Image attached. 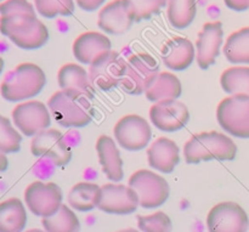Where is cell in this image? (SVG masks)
Returning a JSON list of instances; mask_svg holds the SVG:
<instances>
[{
	"instance_id": "obj_1",
	"label": "cell",
	"mask_w": 249,
	"mask_h": 232,
	"mask_svg": "<svg viewBox=\"0 0 249 232\" xmlns=\"http://www.w3.org/2000/svg\"><path fill=\"white\" fill-rule=\"evenodd\" d=\"M237 155V146L232 139L219 131L195 134L184 145V157L189 164L207 161H232Z\"/></svg>"
},
{
	"instance_id": "obj_2",
	"label": "cell",
	"mask_w": 249,
	"mask_h": 232,
	"mask_svg": "<svg viewBox=\"0 0 249 232\" xmlns=\"http://www.w3.org/2000/svg\"><path fill=\"white\" fill-rule=\"evenodd\" d=\"M0 33L23 50H36L48 43L49 31L36 14L0 16Z\"/></svg>"
},
{
	"instance_id": "obj_3",
	"label": "cell",
	"mask_w": 249,
	"mask_h": 232,
	"mask_svg": "<svg viewBox=\"0 0 249 232\" xmlns=\"http://www.w3.org/2000/svg\"><path fill=\"white\" fill-rule=\"evenodd\" d=\"M45 84V72L38 65L19 63L6 73L0 84V94L2 99L10 102L27 101L38 96Z\"/></svg>"
},
{
	"instance_id": "obj_4",
	"label": "cell",
	"mask_w": 249,
	"mask_h": 232,
	"mask_svg": "<svg viewBox=\"0 0 249 232\" xmlns=\"http://www.w3.org/2000/svg\"><path fill=\"white\" fill-rule=\"evenodd\" d=\"M48 107L51 117L63 128H84L92 121L94 116L90 99L61 89L51 95Z\"/></svg>"
},
{
	"instance_id": "obj_5",
	"label": "cell",
	"mask_w": 249,
	"mask_h": 232,
	"mask_svg": "<svg viewBox=\"0 0 249 232\" xmlns=\"http://www.w3.org/2000/svg\"><path fill=\"white\" fill-rule=\"evenodd\" d=\"M160 73V65L152 55L134 54L125 61V72L121 87L126 94L141 95L151 87Z\"/></svg>"
},
{
	"instance_id": "obj_6",
	"label": "cell",
	"mask_w": 249,
	"mask_h": 232,
	"mask_svg": "<svg viewBox=\"0 0 249 232\" xmlns=\"http://www.w3.org/2000/svg\"><path fill=\"white\" fill-rule=\"evenodd\" d=\"M216 121L229 135L249 139V95H230L221 100Z\"/></svg>"
},
{
	"instance_id": "obj_7",
	"label": "cell",
	"mask_w": 249,
	"mask_h": 232,
	"mask_svg": "<svg viewBox=\"0 0 249 232\" xmlns=\"http://www.w3.org/2000/svg\"><path fill=\"white\" fill-rule=\"evenodd\" d=\"M129 186L136 192L142 208L153 209L167 202L170 189L168 181L157 173L148 169H139L129 178Z\"/></svg>"
},
{
	"instance_id": "obj_8",
	"label": "cell",
	"mask_w": 249,
	"mask_h": 232,
	"mask_svg": "<svg viewBox=\"0 0 249 232\" xmlns=\"http://www.w3.org/2000/svg\"><path fill=\"white\" fill-rule=\"evenodd\" d=\"M125 58L114 50L104 51L89 65V75L96 89L108 91L121 85L125 72Z\"/></svg>"
},
{
	"instance_id": "obj_9",
	"label": "cell",
	"mask_w": 249,
	"mask_h": 232,
	"mask_svg": "<svg viewBox=\"0 0 249 232\" xmlns=\"http://www.w3.org/2000/svg\"><path fill=\"white\" fill-rule=\"evenodd\" d=\"M31 152L36 157L49 161L56 167H65L72 160V148L65 135L53 128L45 129L33 136Z\"/></svg>"
},
{
	"instance_id": "obj_10",
	"label": "cell",
	"mask_w": 249,
	"mask_h": 232,
	"mask_svg": "<svg viewBox=\"0 0 249 232\" xmlns=\"http://www.w3.org/2000/svg\"><path fill=\"white\" fill-rule=\"evenodd\" d=\"M113 135L122 148L134 152L148 146L152 138V129L143 117L126 114L114 124Z\"/></svg>"
},
{
	"instance_id": "obj_11",
	"label": "cell",
	"mask_w": 249,
	"mask_h": 232,
	"mask_svg": "<svg viewBox=\"0 0 249 232\" xmlns=\"http://www.w3.org/2000/svg\"><path fill=\"white\" fill-rule=\"evenodd\" d=\"M62 191L55 182L34 181L24 191V202L29 211L40 218L57 213L62 206Z\"/></svg>"
},
{
	"instance_id": "obj_12",
	"label": "cell",
	"mask_w": 249,
	"mask_h": 232,
	"mask_svg": "<svg viewBox=\"0 0 249 232\" xmlns=\"http://www.w3.org/2000/svg\"><path fill=\"white\" fill-rule=\"evenodd\" d=\"M15 126L24 136H36L40 131L50 128L51 113L48 105L36 100H27L12 109Z\"/></svg>"
},
{
	"instance_id": "obj_13",
	"label": "cell",
	"mask_w": 249,
	"mask_h": 232,
	"mask_svg": "<svg viewBox=\"0 0 249 232\" xmlns=\"http://www.w3.org/2000/svg\"><path fill=\"white\" fill-rule=\"evenodd\" d=\"M209 232H247L249 218L245 209L235 202H221L207 215Z\"/></svg>"
},
{
	"instance_id": "obj_14",
	"label": "cell",
	"mask_w": 249,
	"mask_h": 232,
	"mask_svg": "<svg viewBox=\"0 0 249 232\" xmlns=\"http://www.w3.org/2000/svg\"><path fill=\"white\" fill-rule=\"evenodd\" d=\"M140 206L136 192L126 185L109 182L101 186V198L97 208L112 215H129Z\"/></svg>"
},
{
	"instance_id": "obj_15",
	"label": "cell",
	"mask_w": 249,
	"mask_h": 232,
	"mask_svg": "<svg viewBox=\"0 0 249 232\" xmlns=\"http://www.w3.org/2000/svg\"><path fill=\"white\" fill-rule=\"evenodd\" d=\"M150 121L158 130L174 133L186 126L190 112L186 105L179 100H163L151 106Z\"/></svg>"
},
{
	"instance_id": "obj_16",
	"label": "cell",
	"mask_w": 249,
	"mask_h": 232,
	"mask_svg": "<svg viewBox=\"0 0 249 232\" xmlns=\"http://www.w3.org/2000/svg\"><path fill=\"white\" fill-rule=\"evenodd\" d=\"M224 39L223 23L220 21L203 24L196 40V61L202 70H208L214 65L220 54Z\"/></svg>"
},
{
	"instance_id": "obj_17",
	"label": "cell",
	"mask_w": 249,
	"mask_h": 232,
	"mask_svg": "<svg viewBox=\"0 0 249 232\" xmlns=\"http://www.w3.org/2000/svg\"><path fill=\"white\" fill-rule=\"evenodd\" d=\"M133 23V15L125 0H112L100 10L97 16L100 29L112 36L126 33Z\"/></svg>"
},
{
	"instance_id": "obj_18",
	"label": "cell",
	"mask_w": 249,
	"mask_h": 232,
	"mask_svg": "<svg viewBox=\"0 0 249 232\" xmlns=\"http://www.w3.org/2000/svg\"><path fill=\"white\" fill-rule=\"evenodd\" d=\"M147 162L152 169L163 174L174 172L180 162V147L169 138H158L147 147Z\"/></svg>"
},
{
	"instance_id": "obj_19",
	"label": "cell",
	"mask_w": 249,
	"mask_h": 232,
	"mask_svg": "<svg viewBox=\"0 0 249 232\" xmlns=\"http://www.w3.org/2000/svg\"><path fill=\"white\" fill-rule=\"evenodd\" d=\"M160 57L169 70L185 71L196 60V46L185 36H174L162 46Z\"/></svg>"
},
{
	"instance_id": "obj_20",
	"label": "cell",
	"mask_w": 249,
	"mask_h": 232,
	"mask_svg": "<svg viewBox=\"0 0 249 232\" xmlns=\"http://www.w3.org/2000/svg\"><path fill=\"white\" fill-rule=\"evenodd\" d=\"M57 83L61 90L77 92L91 100L96 88L90 79L89 71L77 63H66L58 70Z\"/></svg>"
},
{
	"instance_id": "obj_21",
	"label": "cell",
	"mask_w": 249,
	"mask_h": 232,
	"mask_svg": "<svg viewBox=\"0 0 249 232\" xmlns=\"http://www.w3.org/2000/svg\"><path fill=\"white\" fill-rule=\"evenodd\" d=\"M117 145L114 139L107 135H100L96 140V152L102 172L113 182H119L124 178L123 160Z\"/></svg>"
},
{
	"instance_id": "obj_22",
	"label": "cell",
	"mask_w": 249,
	"mask_h": 232,
	"mask_svg": "<svg viewBox=\"0 0 249 232\" xmlns=\"http://www.w3.org/2000/svg\"><path fill=\"white\" fill-rule=\"evenodd\" d=\"M108 36L96 31L84 32L73 41L72 51L78 62L90 65L104 51L112 50Z\"/></svg>"
},
{
	"instance_id": "obj_23",
	"label": "cell",
	"mask_w": 249,
	"mask_h": 232,
	"mask_svg": "<svg viewBox=\"0 0 249 232\" xmlns=\"http://www.w3.org/2000/svg\"><path fill=\"white\" fill-rule=\"evenodd\" d=\"M101 198V187L95 182L82 181L70 190L67 202L71 208L78 212H90L97 208Z\"/></svg>"
},
{
	"instance_id": "obj_24",
	"label": "cell",
	"mask_w": 249,
	"mask_h": 232,
	"mask_svg": "<svg viewBox=\"0 0 249 232\" xmlns=\"http://www.w3.org/2000/svg\"><path fill=\"white\" fill-rule=\"evenodd\" d=\"M182 94V85L179 78L170 72H160L155 82L146 90L148 101L158 102L163 100H178Z\"/></svg>"
},
{
	"instance_id": "obj_25",
	"label": "cell",
	"mask_w": 249,
	"mask_h": 232,
	"mask_svg": "<svg viewBox=\"0 0 249 232\" xmlns=\"http://www.w3.org/2000/svg\"><path fill=\"white\" fill-rule=\"evenodd\" d=\"M27 212L18 198H9L0 203V232H23Z\"/></svg>"
},
{
	"instance_id": "obj_26",
	"label": "cell",
	"mask_w": 249,
	"mask_h": 232,
	"mask_svg": "<svg viewBox=\"0 0 249 232\" xmlns=\"http://www.w3.org/2000/svg\"><path fill=\"white\" fill-rule=\"evenodd\" d=\"M223 53L229 62L235 65L249 63V26L243 27L228 36Z\"/></svg>"
},
{
	"instance_id": "obj_27",
	"label": "cell",
	"mask_w": 249,
	"mask_h": 232,
	"mask_svg": "<svg viewBox=\"0 0 249 232\" xmlns=\"http://www.w3.org/2000/svg\"><path fill=\"white\" fill-rule=\"evenodd\" d=\"M197 0H168V21L175 29H185L195 21Z\"/></svg>"
},
{
	"instance_id": "obj_28",
	"label": "cell",
	"mask_w": 249,
	"mask_h": 232,
	"mask_svg": "<svg viewBox=\"0 0 249 232\" xmlns=\"http://www.w3.org/2000/svg\"><path fill=\"white\" fill-rule=\"evenodd\" d=\"M220 85L229 95H249V67L233 66L221 73Z\"/></svg>"
},
{
	"instance_id": "obj_29",
	"label": "cell",
	"mask_w": 249,
	"mask_h": 232,
	"mask_svg": "<svg viewBox=\"0 0 249 232\" xmlns=\"http://www.w3.org/2000/svg\"><path fill=\"white\" fill-rule=\"evenodd\" d=\"M46 232H79L80 223L74 212L66 204H62L57 213L41 220Z\"/></svg>"
},
{
	"instance_id": "obj_30",
	"label": "cell",
	"mask_w": 249,
	"mask_h": 232,
	"mask_svg": "<svg viewBox=\"0 0 249 232\" xmlns=\"http://www.w3.org/2000/svg\"><path fill=\"white\" fill-rule=\"evenodd\" d=\"M22 136L19 131L11 124V121L0 114V152L9 153L18 152L21 148Z\"/></svg>"
},
{
	"instance_id": "obj_31",
	"label": "cell",
	"mask_w": 249,
	"mask_h": 232,
	"mask_svg": "<svg viewBox=\"0 0 249 232\" xmlns=\"http://www.w3.org/2000/svg\"><path fill=\"white\" fill-rule=\"evenodd\" d=\"M36 12L45 18L70 16L74 12L73 0H34Z\"/></svg>"
},
{
	"instance_id": "obj_32",
	"label": "cell",
	"mask_w": 249,
	"mask_h": 232,
	"mask_svg": "<svg viewBox=\"0 0 249 232\" xmlns=\"http://www.w3.org/2000/svg\"><path fill=\"white\" fill-rule=\"evenodd\" d=\"M129 5L134 22L150 19L153 15H157L167 5L168 0H125Z\"/></svg>"
},
{
	"instance_id": "obj_33",
	"label": "cell",
	"mask_w": 249,
	"mask_h": 232,
	"mask_svg": "<svg viewBox=\"0 0 249 232\" xmlns=\"http://www.w3.org/2000/svg\"><path fill=\"white\" fill-rule=\"evenodd\" d=\"M138 228L142 232H172L173 223L164 212L138 215Z\"/></svg>"
},
{
	"instance_id": "obj_34",
	"label": "cell",
	"mask_w": 249,
	"mask_h": 232,
	"mask_svg": "<svg viewBox=\"0 0 249 232\" xmlns=\"http://www.w3.org/2000/svg\"><path fill=\"white\" fill-rule=\"evenodd\" d=\"M14 14H36V10L28 0H5L0 4V16Z\"/></svg>"
},
{
	"instance_id": "obj_35",
	"label": "cell",
	"mask_w": 249,
	"mask_h": 232,
	"mask_svg": "<svg viewBox=\"0 0 249 232\" xmlns=\"http://www.w3.org/2000/svg\"><path fill=\"white\" fill-rule=\"evenodd\" d=\"M77 1V5L80 7L82 10L88 12H92L96 11L99 7L102 6L106 0H75Z\"/></svg>"
},
{
	"instance_id": "obj_36",
	"label": "cell",
	"mask_w": 249,
	"mask_h": 232,
	"mask_svg": "<svg viewBox=\"0 0 249 232\" xmlns=\"http://www.w3.org/2000/svg\"><path fill=\"white\" fill-rule=\"evenodd\" d=\"M224 2L233 11L242 12L249 10V0H224Z\"/></svg>"
},
{
	"instance_id": "obj_37",
	"label": "cell",
	"mask_w": 249,
	"mask_h": 232,
	"mask_svg": "<svg viewBox=\"0 0 249 232\" xmlns=\"http://www.w3.org/2000/svg\"><path fill=\"white\" fill-rule=\"evenodd\" d=\"M9 167V160H7L6 155L0 152V173H4Z\"/></svg>"
},
{
	"instance_id": "obj_38",
	"label": "cell",
	"mask_w": 249,
	"mask_h": 232,
	"mask_svg": "<svg viewBox=\"0 0 249 232\" xmlns=\"http://www.w3.org/2000/svg\"><path fill=\"white\" fill-rule=\"evenodd\" d=\"M2 70H4V60L0 57V74L2 73Z\"/></svg>"
},
{
	"instance_id": "obj_39",
	"label": "cell",
	"mask_w": 249,
	"mask_h": 232,
	"mask_svg": "<svg viewBox=\"0 0 249 232\" xmlns=\"http://www.w3.org/2000/svg\"><path fill=\"white\" fill-rule=\"evenodd\" d=\"M117 232H139V231L135 230V229H125V230H121Z\"/></svg>"
},
{
	"instance_id": "obj_40",
	"label": "cell",
	"mask_w": 249,
	"mask_h": 232,
	"mask_svg": "<svg viewBox=\"0 0 249 232\" xmlns=\"http://www.w3.org/2000/svg\"><path fill=\"white\" fill-rule=\"evenodd\" d=\"M26 232H46V231L45 230H39V229H31V230H28Z\"/></svg>"
},
{
	"instance_id": "obj_41",
	"label": "cell",
	"mask_w": 249,
	"mask_h": 232,
	"mask_svg": "<svg viewBox=\"0 0 249 232\" xmlns=\"http://www.w3.org/2000/svg\"><path fill=\"white\" fill-rule=\"evenodd\" d=\"M0 1H1V0H0Z\"/></svg>"
}]
</instances>
